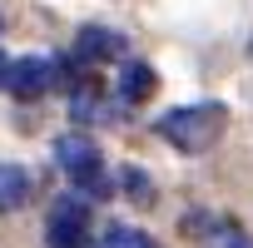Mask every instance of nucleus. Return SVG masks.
<instances>
[{"label":"nucleus","mask_w":253,"mask_h":248,"mask_svg":"<svg viewBox=\"0 0 253 248\" xmlns=\"http://www.w3.org/2000/svg\"><path fill=\"white\" fill-rule=\"evenodd\" d=\"M159 134L174 149H184V154H204L223 134V104H184V109H169L159 119Z\"/></svg>","instance_id":"obj_1"},{"label":"nucleus","mask_w":253,"mask_h":248,"mask_svg":"<svg viewBox=\"0 0 253 248\" xmlns=\"http://www.w3.org/2000/svg\"><path fill=\"white\" fill-rule=\"evenodd\" d=\"M55 159H60V169H65L84 194H94V199L109 194L104 169H99V149H94L89 134H65V139H55Z\"/></svg>","instance_id":"obj_2"},{"label":"nucleus","mask_w":253,"mask_h":248,"mask_svg":"<svg viewBox=\"0 0 253 248\" xmlns=\"http://www.w3.org/2000/svg\"><path fill=\"white\" fill-rule=\"evenodd\" d=\"M45 243H50V248H84V243H89V208H84L80 199H60V204L50 208Z\"/></svg>","instance_id":"obj_3"},{"label":"nucleus","mask_w":253,"mask_h":248,"mask_svg":"<svg viewBox=\"0 0 253 248\" xmlns=\"http://www.w3.org/2000/svg\"><path fill=\"white\" fill-rule=\"evenodd\" d=\"M50 84H55V65L50 60H40V55L15 60V70H10V94L15 99H40Z\"/></svg>","instance_id":"obj_4"},{"label":"nucleus","mask_w":253,"mask_h":248,"mask_svg":"<svg viewBox=\"0 0 253 248\" xmlns=\"http://www.w3.org/2000/svg\"><path fill=\"white\" fill-rule=\"evenodd\" d=\"M124 55V35L104 30V25H84L75 35V60L80 65H94V60H119Z\"/></svg>","instance_id":"obj_5"},{"label":"nucleus","mask_w":253,"mask_h":248,"mask_svg":"<svg viewBox=\"0 0 253 248\" xmlns=\"http://www.w3.org/2000/svg\"><path fill=\"white\" fill-rule=\"evenodd\" d=\"M149 94H154V70H149L144 60H124V70H119V99L139 104V99H149Z\"/></svg>","instance_id":"obj_6"},{"label":"nucleus","mask_w":253,"mask_h":248,"mask_svg":"<svg viewBox=\"0 0 253 248\" xmlns=\"http://www.w3.org/2000/svg\"><path fill=\"white\" fill-rule=\"evenodd\" d=\"M30 199V174L20 164H0V213H10Z\"/></svg>","instance_id":"obj_7"},{"label":"nucleus","mask_w":253,"mask_h":248,"mask_svg":"<svg viewBox=\"0 0 253 248\" xmlns=\"http://www.w3.org/2000/svg\"><path fill=\"white\" fill-rule=\"evenodd\" d=\"M104 248H154V243H149V233H144V228H129V223H114V228L104 233Z\"/></svg>","instance_id":"obj_8"},{"label":"nucleus","mask_w":253,"mask_h":248,"mask_svg":"<svg viewBox=\"0 0 253 248\" xmlns=\"http://www.w3.org/2000/svg\"><path fill=\"white\" fill-rule=\"evenodd\" d=\"M124 194H134L139 204H149V199H154V189H149L144 169H124Z\"/></svg>","instance_id":"obj_9"},{"label":"nucleus","mask_w":253,"mask_h":248,"mask_svg":"<svg viewBox=\"0 0 253 248\" xmlns=\"http://www.w3.org/2000/svg\"><path fill=\"white\" fill-rule=\"evenodd\" d=\"M10 70H15V65H10L5 55H0V89H10Z\"/></svg>","instance_id":"obj_10"}]
</instances>
